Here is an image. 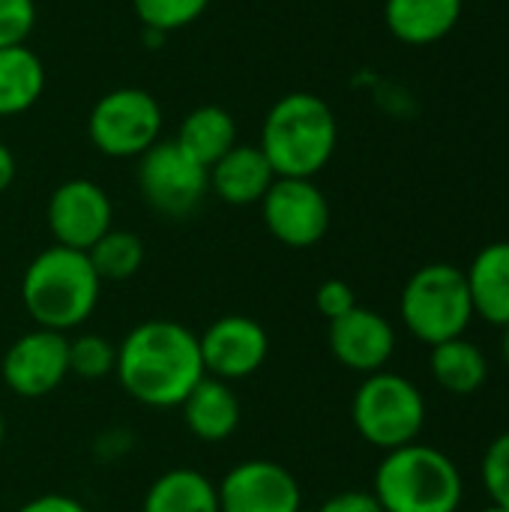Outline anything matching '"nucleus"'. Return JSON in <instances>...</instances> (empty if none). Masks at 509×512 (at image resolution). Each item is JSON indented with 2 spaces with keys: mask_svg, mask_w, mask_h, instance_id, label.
<instances>
[{
  "mask_svg": "<svg viewBox=\"0 0 509 512\" xmlns=\"http://www.w3.org/2000/svg\"><path fill=\"white\" fill-rule=\"evenodd\" d=\"M123 393L144 408H180V402L204 378L198 336L168 318L135 324L117 342V369Z\"/></svg>",
  "mask_w": 509,
  "mask_h": 512,
  "instance_id": "nucleus-1",
  "label": "nucleus"
},
{
  "mask_svg": "<svg viewBox=\"0 0 509 512\" xmlns=\"http://www.w3.org/2000/svg\"><path fill=\"white\" fill-rule=\"evenodd\" d=\"M258 147L276 177L315 180L339 147V120L321 96L294 90L270 105Z\"/></svg>",
  "mask_w": 509,
  "mask_h": 512,
  "instance_id": "nucleus-2",
  "label": "nucleus"
},
{
  "mask_svg": "<svg viewBox=\"0 0 509 512\" xmlns=\"http://www.w3.org/2000/svg\"><path fill=\"white\" fill-rule=\"evenodd\" d=\"M102 279L96 276L87 252L48 246L27 264L21 276V303L36 327L69 333L78 330L96 309Z\"/></svg>",
  "mask_w": 509,
  "mask_h": 512,
  "instance_id": "nucleus-3",
  "label": "nucleus"
},
{
  "mask_svg": "<svg viewBox=\"0 0 509 512\" xmlns=\"http://www.w3.org/2000/svg\"><path fill=\"white\" fill-rule=\"evenodd\" d=\"M372 495L384 512H459L465 480L447 453L414 441L384 453Z\"/></svg>",
  "mask_w": 509,
  "mask_h": 512,
  "instance_id": "nucleus-4",
  "label": "nucleus"
},
{
  "mask_svg": "<svg viewBox=\"0 0 509 512\" xmlns=\"http://www.w3.org/2000/svg\"><path fill=\"white\" fill-rule=\"evenodd\" d=\"M399 315L408 333L429 348L465 336L474 318L465 270L435 261L411 273L399 297Z\"/></svg>",
  "mask_w": 509,
  "mask_h": 512,
  "instance_id": "nucleus-5",
  "label": "nucleus"
},
{
  "mask_svg": "<svg viewBox=\"0 0 509 512\" xmlns=\"http://www.w3.org/2000/svg\"><path fill=\"white\" fill-rule=\"evenodd\" d=\"M351 423L357 435L384 453L420 441L426 429V399L414 381L396 372L366 375L351 399Z\"/></svg>",
  "mask_w": 509,
  "mask_h": 512,
  "instance_id": "nucleus-6",
  "label": "nucleus"
},
{
  "mask_svg": "<svg viewBox=\"0 0 509 512\" xmlns=\"http://www.w3.org/2000/svg\"><path fill=\"white\" fill-rule=\"evenodd\" d=\"M87 138L108 159H138L162 141V105L144 87H114L93 102Z\"/></svg>",
  "mask_w": 509,
  "mask_h": 512,
  "instance_id": "nucleus-7",
  "label": "nucleus"
},
{
  "mask_svg": "<svg viewBox=\"0 0 509 512\" xmlns=\"http://www.w3.org/2000/svg\"><path fill=\"white\" fill-rule=\"evenodd\" d=\"M135 180L144 204L165 219L192 216L210 192L207 168L183 153L177 141H156L141 153Z\"/></svg>",
  "mask_w": 509,
  "mask_h": 512,
  "instance_id": "nucleus-8",
  "label": "nucleus"
},
{
  "mask_svg": "<svg viewBox=\"0 0 509 512\" xmlns=\"http://www.w3.org/2000/svg\"><path fill=\"white\" fill-rule=\"evenodd\" d=\"M261 219L276 243L288 249H309L330 231V201L315 180L276 177L261 198Z\"/></svg>",
  "mask_w": 509,
  "mask_h": 512,
  "instance_id": "nucleus-9",
  "label": "nucleus"
},
{
  "mask_svg": "<svg viewBox=\"0 0 509 512\" xmlns=\"http://www.w3.org/2000/svg\"><path fill=\"white\" fill-rule=\"evenodd\" d=\"M45 219L57 246L87 252L114 228V207L99 183L87 177H72L51 192Z\"/></svg>",
  "mask_w": 509,
  "mask_h": 512,
  "instance_id": "nucleus-10",
  "label": "nucleus"
},
{
  "mask_svg": "<svg viewBox=\"0 0 509 512\" xmlns=\"http://www.w3.org/2000/svg\"><path fill=\"white\" fill-rule=\"evenodd\" d=\"M0 375L18 399H42L54 393L69 375V336L45 327L27 330L6 348Z\"/></svg>",
  "mask_w": 509,
  "mask_h": 512,
  "instance_id": "nucleus-11",
  "label": "nucleus"
},
{
  "mask_svg": "<svg viewBox=\"0 0 509 512\" xmlns=\"http://www.w3.org/2000/svg\"><path fill=\"white\" fill-rule=\"evenodd\" d=\"M198 348L204 375L231 384L252 378L267 363L270 336L264 324L249 315H222L198 336Z\"/></svg>",
  "mask_w": 509,
  "mask_h": 512,
  "instance_id": "nucleus-12",
  "label": "nucleus"
},
{
  "mask_svg": "<svg viewBox=\"0 0 509 512\" xmlns=\"http://www.w3.org/2000/svg\"><path fill=\"white\" fill-rule=\"evenodd\" d=\"M219 492V512H297L303 492L297 477L270 459L237 462L225 471Z\"/></svg>",
  "mask_w": 509,
  "mask_h": 512,
  "instance_id": "nucleus-13",
  "label": "nucleus"
},
{
  "mask_svg": "<svg viewBox=\"0 0 509 512\" xmlns=\"http://www.w3.org/2000/svg\"><path fill=\"white\" fill-rule=\"evenodd\" d=\"M330 354L357 375H375L387 369L396 354V330L393 324L372 309L354 306L348 315L330 321L327 327Z\"/></svg>",
  "mask_w": 509,
  "mask_h": 512,
  "instance_id": "nucleus-14",
  "label": "nucleus"
},
{
  "mask_svg": "<svg viewBox=\"0 0 509 512\" xmlns=\"http://www.w3.org/2000/svg\"><path fill=\"white\" fill-rule=\"evenodd\" d=\"M210 192L228 207L261 204L267 189L276 183V171L258 144H234L216 165L207 168Z\"/></svg>",
  "mask_w": 509,
  "mask_h": 512,
  "instance_id": "nucleus-15",
  "label": "nucleus"
},
{
  "mask_svg": "<svg viewBox=\"0 0 509 512\" xmlns=\"http://www.w3.org/2000/svg\"><path fill=\"white\" fill-rule=\"evenodd\" d=\"M180 411H183L186 429L204 444L228 441L237 432L240 417H243L234 387L228 381H219L210 375H204L195 384V390L180 402Z\"/></svg>",
  "mask_w": 509,
  "mask_h": 512,
  "instance_id": "nucleus-16",
  "label": "nucleus"
},
{
  "mask_svg": "<svg viewBox=\"0 0 509 512\" xmlns=\"http://www.w3.org/2000/svg\"><path fill=\"white\" fill-rule=\"evenodd\" d=\"M465 0H387L384 24L402 45H435L450 36L462 18Z\"/></svg>",
  "mask_w": 509,
  "mask_h": 512,
  "instance_id": "nucleus-17",
  "label": "nucleus"
},
{
  "mask_svg": "<svg viewBox=\"0 0 509 512\" xmlns=\"http://www.w3.org/2000/svg\"><path fill=\"white\" fill-rule=\"evenodd\" d=\"M474 315L495 327H509V240L483 246L465 270Z\"/></svg>",
  "mask_w": 509,
  "mask_h": 512,
  "instance_id": "nucleus-18",
  "label": "nucleus"
},
{
  "mask_svg": "<svg viewBox=\"0 0 509 512\" xmlns=\"http://www.w3.org/2000/svg\"><path fill=\"white\" fill-rule=\"evenodd\" d=\"M177 147L189 153L198 165H216L237 141V120L222 105H198L192 108L174 135Z\"/></svg>",
  "mask_w": 509,
  "mask_h": 512,
  "instance_id": "nucleus-19",
  "label": "nucleus"
},
{
  "mask_svg": "<svg viewBox=\"0 0 509 512\" xmlns=\"http://www.w3.org/2000/svg\"><path fill=\"white\" fill-rule=\"evenodd\" d=\"M45 90V63L24 42L0 48V117L30 111Z\"/></svg>",
  "mask_w": 509,
  "mask_h": 512,
  "instance_id": "nucleus-20",
  "label": "nucleus"
},
{
  "mask_svg": "<svg viewBox=\"0 0 509 512\" xmlns=\"http://www.w3.org/2000/svg\"><path fill=\"white\" fill-rule=\"evenodd\" d=\"M141 512H219V492L201 471L171 468L150 483Z\"/></svg>",
  "mask_w": 509,
  "mask_h": 512,
  "instance_id": "nucleus-21",
  "label": "nucleus"
},
{
  "mask_svg": "<svg viewBox=\"0 0 509 512\" xmlns=\"http://www.w3.org/2000/svg\"><path fill=\"white\" fill-rule=\"evenodd\" d=\"M429 366H432L435 384L450 396H474L483 390V384L489 378L486 354L465 336L435 345Z\"/></svg>",
  "mask_w": 509,
  "mask_h": 512,
  "instance_id": "nucleus-22",
  "label": "nucleus"
},
{
  "mask_svg": "<svg viewBox=\"0 0 509 512\" xmlns=\"http://www.w3.org/2000/svg\"><path fill=\"white\" fill-rule=\"evenodd\" d=\"M87 258L102 282H126L144 267L147 249L135 231L111 228L87 249Z\"/></svg>",
  "mask_w": 509,
  "mask_h": 512,
  "instance_id": "nucleus-23",
  "label": "nucleus"
},
{
  "mask_svg": "<svg viewBox=\"0 0 509 512\" xmlns=\"http://www.w3.org/2000/svg\"><path fill=\"white\" fill-rule=\"evenodd\" d=\"M210 0H132L135 18L147 33H174L195 24L207 12Z\"/></svg>",
  "mask_w": 509,
  "mask_h": 512,
  "instance_id": "nucleus-24",
  "label": "nucleus"
},
{
  "mask_svg": "<svg viewBox=\"0 0 509 512\" xmlns=\"http://www.w3.org/2000/svg\"><path fill=\"white\" fill-rule=\"evenodd\" d=\"M117 369V345L99 333H81L69 339V372L84 381H102Z\"/></svg>",
  "mask_w": 509,
  "mask_h": 512,
  "instance_id": "nucleus-25",
  "label": "nucleus"
},
{
  "mask_svg": "<svg viewBox=\"0 0 509 512\" xmlns=\"http://www.w3.org/2000/svg\"><path fill=\"white\" fill-rule=\"evenodd\" d=\"M480 480L492 504L509 510V432L498 435L480 462Z\"/></svg>",
  "mask_w": 509,
  "mask_h": 512,
  "instance_id": "nucleus-26",
  "label": "nucleus"
},
{
  "mask_svg": "<svg viewBox=\"0 0 509 512\" xmlns=\"http://www.w3.org/2000/svg\"><path fill=\"white\" fill-rule=\"evenodd\" d=\"M36 27V0H0V48L24 45Z\"/></svg>",
  "mask_w": 509,
  "mask_h": 512,
  "instance_id": "nucleus-27",
  "label": "nucleus"
},
{
  "mask_svg": "<svg viewBox=\"0 0 509 512\" xmlns=\"http://www.w3.org/2000/svg\"><path fill=\"white\" fill-rule=\"evenodd\" d=\"M354 306H357V294L342 279H327L315 291V309L327 318V324L336 321V318H342V315H348Z\"/></svg>",
  "mask_w": 509,
  "mask_h": 512,
  "instance_id": "nucleus-28",
  "label": "nucleus"
},
{
  "mask_svg": "<svg viewBox=\"0 0 509 512\" xmlns=\"http://www.w3.org/2000/svg\"><path fill=\"white\" fill-rule=\"evenodd\" d=\"M315 512H384L381 504L375 501L372 492H360V489H348L339 492L333 498H327Z\"/></svg>",
  "mask_w": 509,
  "mask_h": 512,
  "instance_id": "nucleus-29",
  "label": "nucleus"
},
{
  "mask_svg": "<svg viewBox=\"0 0 509 512\" xmlns=\"http://www.w3.org/2000/svg\"><path fill=\"white\" fill-rule=\"evenodd\" d=\"M15 512H87V507L69 495H39V498L21 504Z\"/></svg>",
  "mask_w": 509,
  "mask_h": 512,
  "instance_id": "nucleus-30",
  "label": "nucleus"
},
{
  "mask_svg": "<svg viewBox=\"0 0 509 512\" xmlns=\"http://www.w3.org/2000/svg\"><path fill=\"white\" fill-rule=\"evenodd\" d=\"M12 180H15V156H12V150L0 141V195L12 186Z\"/></svg>",
  "mask_w": 509,
  "mask_h": 512,
  "instance_id": "nucleus-31",
  "label": "nucleus"
},
{
  "mask_svg": "<svg viewBox=\"0 0 509 512\" xmlns=\"http://www.w3.org/2000/svg\"><path fill=\"white\" fill-rule=\"evenodd\" d=\"M501 354H504V363L509 369V327H504V342H501Z\"/></svg>",
  "mask_w": 509,
  "mask_h": 512,
  "instance_id": "nucleus-32",
  "label": "nucleus"
},
{
  "mask_svg": "<svg viewBox=\"0 0 509 512\" xmlns=\"http://www.w3.org/2000/svg\"><path fill=\"white\" fill-rule=\"evenodd\" d=\"M480 512H509V510H504V507H498V504H489L486 510H480Z\"/></svg>",
  "mask_w": 509,
  "mask_h": 512,
  "instance_id": "nucleus-33",
  "label": "nucleus"
},
{
  "mask_svg": "<svg viewBox=\"0 0 509 512\" xmlns=\"http://www.w3.org/2000/svg\"><path fill=\"white\" fill-rule=\"evenodd\" d=\"M3 438H6V423H3V417H0V444H3Z\"/></svg>",
  "mask_w": 509,
  "mask_h": 512,
  "instance_id": "nucleus-34",
  "label": "nucleus"
},
{
  "mask_svg": "<svg viewBox=\"0 0 509 512\" xmlns=\"http://www.w3.org/2000/svg\"><path fill=\"white\" fill-rule=\"evenodd\" d=\"M297 512H315V510H297Z\"/></svg>",
  "mask_w": 509,
  "mask_h": 512,
  "instance_id": "nucleus-35",
  "label": "nucleus"
}]
</instances>
